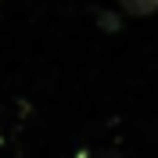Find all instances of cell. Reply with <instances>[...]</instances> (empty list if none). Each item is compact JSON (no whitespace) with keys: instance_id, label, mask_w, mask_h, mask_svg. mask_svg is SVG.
<instances>
[{"instance_id":"6da1fadb","label":"cell","mask_w":158,"mask_h":158,"mask_svg":"<svg viewBox=\"0 0 158 158\" xmlns=\"http://www.w3.org/2000/svg\"><path fill=\"white\" fill-rule=\"evenodd\" d=\"M129 15H155L158 11V0H118Z\"/></svg>"}]
</instances>
